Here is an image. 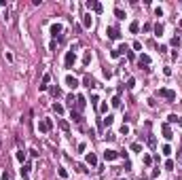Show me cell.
I'll list each match as a JSON object with an SVG mask.
<instances>
[{"instance_id":"cell-45","label":"cell","mask_w":182,"mask_h":180,"mask_svg":"<svg viewBox=\"0 0 182 180\" xmlns=\"http://www.w3.org/2000/svg\"><path fill=\"white\" fill-rule=\"evenodd\" d=\"M133 49H136V51H142V45H140V42L136 40V42H133Z\"/></svg>"},{"instance_id":"cell-21","label":"cell","mask_w":182,"mask_h":180,"mask_svg":"<svg viewBox=\"0 0 182 180\" xmlns=\"http://www.w3.org/2000/svg\"><path fill=\"white\" fill-rule=\"evenodd\" d=\"M155 36H163V24H155Z\"/></svg>"},{"instance_id":"cell-40","label":"cell","mask_w":182,"mask_h":180,"mask_svg":"<svg viewBox=\"0 0 182 180\" xmlns=\"http://www.w3.org/2000/svg\"><path fill=\"white\" fill-rule=\"evenodd\" d=\"M155 15H157V17H161V15H163V9L157 7V9H155Z\"/></svg>"},{"instance_id":"cell-30","label":"cell","mask_w":182,"mask_h":180,"mask_svg":"<svg viewBox=\"0 0 182 180\" xmlns=\"http://www.w3.org/2000/svg\"><path fill=\"white\" fill-rule=\"evenodd\" d=\"M127 134H129V125L123 123V125H121V136H127Z\"/></svg>"},{"instance_id":"cell-47","label":"cell","mask_w":182,"mask_h":180,"mask_svg":"<svg viewBox=\"0 0 182 180\" xmlns=\"http://www.w3.org/2000/svg\"><path fill=\"white\" fill-rule=\"evenodd\" d=\"M30 155H32V157H38V155H40V152H38V150H36V148H30Z\"/></svg>"},{"instance_id":"cell-38","label":"cell","mask_w":182,"mask_h":180,"mask_svg":"<svg viewBox=\"0 0 182 180\" xmlns=\"http://www.w3.org/2000/svg\"><path fill=\"white\" fill-rule=\"evenodd\" d=\"M142 161H144V165H151V163H153V159H151L148 155H144V159H142Z\"/></svg>"},{"instance_id":"cell-14","label":"cell","mask_w":182,"mask_h":180,"mask_svg":"<svg viewBox=\"0 0 182 180\" xmlns=\"http://www.w3.org/2000/svg\"><path fill=\"white\" fill-rule=\"evenodd\" d=\"M138 64H140V66H151V57H148L146 53H140V57H138Z\"/></svg>"},{"instance_id":"cell-13","label":"cell","mask_w":182,"mask_h":180,"mask_svg":"<svg viewBox=\"0 0 182 180\" xmlns=\"http://www.w3.org/2000/svg\"><path fill=\"white\" fill-rule=\"evenodd\" d=\"M62 30H64V28H62V24H51V34L55 36V38H57V36H62Z\"/></svg>"},{"instance_id":"cell-20","label":"cell","mask_w":182,"mask_h":180,"mask_svg":"<svg viewBox=\"0 0 182 180\" xmlns=\"http://www.w3.org/2000/svg\"><path fill=\"white\" fill-rule=\"evenodd\" d=\"M138 30H140V24H138V21H131L129 24V32L131 34H138Z\"/></svg>"},{"instance_id":"cell-33","label":"cell","mask_w":182,"mask_h":180,"mask_svg":"<svg viewBox=\"0 0 182 180\" xmlns=\"http://www.w3.org/2000/svg\"><path fill=\"white\" fill-rule=\"evenodd\" d=\"M100 112H108V102H102L100 104Z\"/></svg>"},{"instance_id":"cell-43","label":"cell","mask_w":182,"mask_h":180,"mask_svg":"<svg viewBox=\"0 0 182 180\" xmlns=\"http://www.w3.org/2000/svg\"><path fill=\"white\" fill-rule=\"evenodd\" d=\"M85 148H87V144H85V142L78 144V152H85Z\"/></svg>"},{"instance_id":"cell-34","label":"cell","mask_w":182,"mask_h":180,"mask_svg":"<svg viewBox=\"0 0 182 180\" xmlns=\"http://www.w3.org/2000/svg\"><path fill=\"white\" fill-rule=\"evenodd\" d=\"M161 150H163V155H172V146H169V144H165Z\"/></svg>"},{"instance_id":"cell-11","label":"cell","mask_w":182,"mask_h":180,"mask_svg":"<svg viewBox=\"0 0 182 180\" xmlns=\"http://www.w3.org/2000/svg\"><path fill=\"white\" fill-rule=\"evenodd\" d=\"M66 85H68V87H70V89H76V87H78V85H81V83H78V81H76V79H74V76H72V74H68V76H66Z\"/></svg>"},{"instance_id":"cell-27","label":"cell","mask_w":182,"mask_h":180,"mask_svg":"<svg viewBox=\"0 0 182 180\" xmlns=\"http://www.w3.org/2000/svg\"><path fill=\"white\" fill-rule=\"evenodd\" d=\"M53 110H55L57 114H64V106H62V104H57V102H55V104H53Z\"/></svg>"},{"instance_id":"cell-36","label":"cell","mask_w":182,"mask_h":180,"mask_svg":"<svg viewBox=\"0 0 182 180\" xmlns=\"http://www.w3.org/2000/svg\"><path fill=\"white\" fill-rule=\"evenodd\" d=\"M167 123H178V117H176V114H169V117H167Z\"/></svg>"},{"instance_id":"cell-8","label":"cell","mask_w":182,"mask_h":180,"mask_svg":"<svg viewBox=\"0 0 182 180\" xmlns=\"http://www.w3.org/2000/svg\"><path fill=\"white\" fill-rule=\"evenodd\" d=\"M87 9H91L93 13H102V11H104V7H102L100 2H95V0H89V2H87Z\"/></svg>"},{"instance_id":"cell-46","label":"cell","mask_w":182,"mask_h":180,"mask_svg":"<svg viewBox=\"0 0 182 180\" xmlns=\"http://www.w3.org/2000/svg\"><path fill=\"white\" fill-rule=\"evenodd\" d=\"M163 74L165 76H172V68H163Z\"/></svg>"},{"instance_id":"cell-23","label":"cell","mask_w":182,"mask_h":180,"mask_svg":"<svg viewBox=\"0 0 182 180\" xmlns=\"http://www.w3.org/2000/svg\"><path fill=\"white\" fill-rule=\"evenodd\" d=\"M89 64H91V51H87L83 55V66H89Z\"/></svg>"},{"instance_id":"cell-37","label":"cell","mask_w":182,"mask_h":180,"mask_svg":"<svg viewBox=\"0 0 182 180\" xmlns=\"http://www.w3.org/2000/svg\"><path fill=\"white\" fill-rule=\"evenodd\" d=\"M0 178H2V180H11V172H9V170L2 172V176H0Z\"/></svg>"},{"instance_id":"cell-19","label":"cell","mask_w":182,"mask_h":180,"mask_svg":"<svg viewBox=\"0 0 182 180\" xmlns=\"http://www.w3.org/2000/svg\"><path fill=\"white\" fill-rule=\"evenodd\" d=\"M146 142H148V146H151V148H157V140H155V136H153V134H148Z\"/></svg>"},{"instance_id":"cell-4","label":"cell","mask_w":182,"mask_h":180,"mask_svg":"<svg viewBox=\"0 0 182 180\" xmlns=\"http://www.w3.org/2000/svg\"><path fill=\"white\" fill-rule=\"evenodd\" d=\"M159 95L165 97V100H169V102L176 100V91L174 89H165V87H163V89H159Z\"/></svg>"},{"instance_id":"cell-5","label":"cell","mask_w":182,"mask_h":180,"mask_svg":"<svg viewBox=\"0 0 182 180\" xmlns=\"http://www.w3.org/2000/svg\"><path fill=\"white\" fill-rule=\"evenodd\" d=\"M161 132H163V138L165 140H172L174 138V132H172V127H169V123H163L161 125Z\"/></svg>"},{"instance_id":"cell-10","label":"cell","mask_w":182,"mask_h":180,"mask_svg":"<svg viewBox=\"0 0 182 180\" xmlns=\"http://www.w3.org/2000/svg\"><path fill=\"white\" fill-rule=\"evenodd\" d=\"M85 106H87V97H85V95H78V97H76V110H78V112L85 110Z\"/></svg>"},{"instance_id":"cell-16","label":"cell","mask_w":182,"mask_h":180,"mask_svg":"<svg viewBox=\"0 0 182 180\" xmlns=\"http://www.w3.org/2000/svg\"><path fill=\"white\" fill-rule=\"evenodd\" d=\"M30 170H32V167L28 165V163H23V165H21V170H19V172H21V178H28V174H30Z\"/></svg>"},{"instance_id":"cell-29","label":"cell","mask_w":182,"mask_h":180,"mask_svg":"<svg viewBox=\"0 0 182 180\" xmlns=\"http://www.w3.org/2000/svg\"><path fill=\"white\" fill-rule=\"evenodd\" d=\"M57 174H60V176H62L64 180L68 178V172H66V167H57Z\"/></svg>"},{"instance_id":"cell-48","label":"cell","mask_w":182,"mask_h":180,"mask_svg":"<svg viewBox=\"0 0 182 180\" xmlns=\"http://www.w3.org/2000/svg\"><path fill=\"white\" fill-rule=\"evenodd\" d=\"M178 123H180V125H182V117H178Z\"/></svg>"},{"instance_id":"cell-50","label":"cell","mask_w":182,"mask_h":180,"mask_svg":"<svg viewBox=\"0 0 182 180\" xmlns=\"http://www.w3.org/2000/svg\"><path fill=\"white\" fill-rule=\"evenodd\" d=\"M176 180H182V178H176Z\"/></svg>"},{"instance_id":"cell-12","label":"cell","mask_w":182,"mask_h":180,"mask_svg":"<svg viewBox=\"0 0 182 180\" xmlns=\"http://www.w3.org/2000/svg\"><path fill=\"white\" fill-rule=\"evenodd\" d=\"M91 26H93V17H91V13H85L83 15V28H91Z\"/></svg>"},{"instance_id":"cell-39","label":"cell","mask_w":182,"mask_h":180,"mask_svg":"<svg viewBox=\"0 0 182 180\" xmlns=\"http://www.w3.org/2000/svg\"><path fill=\"white\" fill-rule=\"evenodd\" d=\"M133 87H136V81L129 79V81H127V89H133Z\"/></svg>"},{"instance_id":"cell-1","label":"cell","mask_w":182,"mask_h":180,"mask_svg":"<svg viewBox=\"0 0 182 180\" xmlns=\"http://www.w3.org/2000/svg\"><path fill=\"white\" fill-rule=\"evenodd\" d=\"M64 64H66V68H72L74 64H76V53H74V47L70 51H66V57H64Z\"/></svg>"},{"instance_id":"cell-3","label":"cell","mask_w":182,"mask_h":180,"mask_svg":"<svg viewBox=\"0 0 182 180\" xmlns=\"http://www.w3.org/2000/svg\"><path fill=\"white\" fill-rule=\"evenodd\" d=\"M106 34H108L110 40H119L121 38V32H119V28H114V26H108V28H106Z\"/></svg>"},{"instance_id":"cell-49","label":"cell","mask_w":182,"mask_h":180,"mask_svg":"<svg viewBox=\"0 0 182 180\" xmlns=\"http://www.w3.org/2000/svg\"><path fill=\"white\" fill-rule=\"evenodd\" d=\"M178 26H180V28H182V19H180V21H178Z\"/></svg>"},{"instance_id":"cell-15","label":"cell","mask_w":182,"mask_h":180,"mask_svg":"<svg viewBox=\"0 0 182 180\" xmlns=\"http://www.w3.org/2000/svg\"><path fill=\"white\" fill-rule=\"evenodd\" d=\"M112 123H114V117H112V114H108V117L102 119V125H104V127H110Z\"/></svg>"},{"instance_id":"cell-31","label":"cell","mask_w":182,"mask_h":180,"mask_svg":"<svg viewBox=\"0 0 182 180\" xmlns=\"http://www.w3.org/2000/svg\"><path fill=\"white\" fill-rule=\"evenodd\" d=\"M110 57H112V59L121 57V51H119V49H112V51H110Z\"/></svg>"},{"instance_id":"cell-25","label":"cell","mask_w":182,"mask_h":180,"mask_svg":"<svg viewBox=\"0 0 182 180\" xmlns=\"http://www.w3.org/2000/svg\"><path fill=\"white\" fill-rule=\"evenodd\" d=\"M110 104L114 106V108H119V106H121V97H119V95H114V97L110 100Z\"/></svg>"},{"instance_id":"cell-44","label":"cell","mask_w":182,"mask_h":180,"mask_svg":"<svg viewBox=\"0 0 182 180\" xmlns=\"http://www.w3.org/2000/svg\"><path fill=\"white\" fill-rule=\"evenodd\" d=\"M98 102H100V97L93 93V95H91V104H98Z\"/></svg>"},{"instance_id":"cell-17","label":"cell","mask_w":182,"mask_h":180,"mask_svg":"<svg viewBox=\"0 0 182 180\" xmlns=\"http://www.w3.org/2000/svg\"><path fill=\"white\" fill-rule=\"evenodd\" d=\"M72 121H74V123H83L81 112H78V110H74V108H72Z\"/></svg>"},{"instance_id":"cell-32","label":"cell","mask_w":182,"mask_h":180,"mask_svg":"<svg viewBox=\"0 0 182 180\" xmlns=\"http://www.w3.org/2000/svg\"><path fill=\"white\" fill-rule=\"evenodd\" d=\"M131 150H133V152H140V150H142V144L133 142V144H131Z\"/></svg>"},{"instance_id":"cell-22","label":"cell","mask_w":182,"mask_h":180,"mask_svg":"<svg viewBox=\"0 0 182 180\" xmlns=\"http://www.w3.org/2000/svg\"><path fill=\"white\" fill-rule=\"evenodd\" d=\"M176 161L182 163V136H180V146H178V152H176Z\"/></svg>"},{"instance_id":"cell-6","label":"cell","mask_w":182,"mask_h":180,"mask_svg":"<svg viewBox=\"0 0 182 180\" xmlns=\"http://www.w3.org/2000/svg\"><path fill=\"white\" fill-rule=\"evenodd\" d=\"M85 161H87V165L95 167L98 165V155H95V152H87V155H85Z\"/></svg>"},{"instance_id":"cell-24","label":"cell","mask_w":182,"mask_h":180,"mask_svg":"<svg viewBox=\"0 0 182 180\" xmlns=\"http://www.w3.org/2000/svg\"><path fill=\"white\" fill-rule=\"evenodd\" d=\"M57 123H60V127L64 129V132H70V125H68V121H64V119H60Z\"/></svg>"},{"instance_id":"cell-35","label":"cell","mask_w":182,"mask_h":180,"mask_svg":"<svg viewBox=\"0 0 182 180\" xmlns=\"http://www.w3.org/2000/svg\"><path fill=\"white\" fill-rule=\"evenodd\" d=\"M172 45H174V47H180V36H178V34L172 38Z\"/></svg>"},{"instance_id":"cell-28","label":"cell","mask_w":182,"mask_h":180,"mask_svg":"<svg viewBox=\"0 0 182 180\" xmlns=\"http://www.w3.org/2000/svg\"><path fill=\"white\" fill-rule=\"evenodd\" d=\"M174 167H176V163H174L172 159H167V161H165V170H169V172H172Z\"/></svg>"},{"instance_id":"cell-2","label":"cell","mask_w":182,"mask_h":180,"mask_svg":"<svg viewBox=\"0 0 182 180\" xmlns=\"http://www.w3.org/2000/svg\"><path fill=\"white\" fill-rule=\"evenodd\" d=\"M53 129V121L51 119H42V121L38 123V132L40 134H47V132H51Z\"/></svg>"},{"instance_id":"cell-51","label":"cell","mask_w":182,"mask_h":180,"mask_svg":"<svg viewBox=\"0 0 182 180\" xmlns=\"http://www.w3.org/2000/svg\"><path fill=\"white\" fill-rule=\"evenodd\" d=\"M119 180H123V178H119Z\"/></svg>"},{"instance_id":"cell-18","label":"cell","mask_w":182,"mask_h":180,"mask_svg":"<svg viewBox=\"0 0 182 180\" xmlns=\"http://www.w3.org/2000/svg\"><path fill=\"white\" fill-rule=\"evenodd\" d=\"M15 157H17V161L21 163V165H23V163H25V159H28V155H25L23 150H17V155H15Z\"/></svg>"},{"instance_id":"cell-26","label":"cell","mask_w":182,"mask_h":180,"mask_svg":"<svg viewBox=\"0 0 182 180\" xmlns=\"http://www.w3.org/2000/svg\"><path fill=\"white\" fill-rule=\"evenodd\" d=\"M114 15H116L119 19H125V11H123V9H119V7L114 9Z\"/></svg>"},{"instance_id":"cell-42","label":"cell","mask_w":182,"mask_h":180,"mask_svg":"<svg viewBox=\"0 0 182 180\" xmlns=\"http://www.w3.org/2000/svg\"><path fill=\"white\" fill-rule=\"evenodd\" d=\"M66 100H68V104H70V106H74V95H72V93H70V95H68V97H66Z\"/></svg>"},{"instance_id":"cell-9","label":"cell","mask_w":182,"mask_h":180,"mask_svg":"<svg viewBox=\"0 0 182 180\" xmlns=\"http://www.w3.org/2000/svg\"><path fill=\"white\" fill-rule=\"evenodd\" d=\"M83 85L89 87V89H93V87H95V79H93L91 74H85V76H83Z\"/></svg>"},{"instance_id":"cell-7","label":"cell","mask_w":182,"mask_h":180,"mask_svg":"<svg viewBox=\"0 0 182 180\" xmlns=\"http://www.w3.org/2000/svg\"><path fill=\"white\" fill-rule=\"evenodd\" d=\"M104 159H106V161H114V159H119V152L112 150V148H106V150H104Z\"/></svg>"},{"instance_id":"cell-41","label":"cell","mask_w":182,"mask_h":180,"mask_svg":"<svg viewBox=\"0 0 182 180\" xmlns=\"http://www.w3.org/2000/svg\"><path fill=\"white\" fill-rule=\"evenodd\" d=\"M76 170H78V172H83V174H85V172H87V167H85V165H83V163H78V165H76Z\"/></svg>"}]
</instances>
